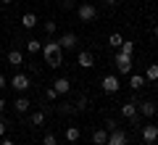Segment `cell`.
<instances>
[{
	"instance_id": "obj_24",
	"label": "cell",
	"mask_w": 158,
	"mask_h": 145,
	"mask_svg": "<svg viewBox=\"0 0 158 145\" xmlns=\"http://www.w3.org/2000/svg\"><path fill=\"white\" fill-rule=\"evenodd\" d=\"M58 113H63V116H66V113H77V108H74L71 103H63V106H58Z\"/></svg>"
},
{
	"instance_id": "obj_37",
	"label": "cell",
	"mask_w": 158,
	"mask_h": 145,
	"mask_svg": "<svg viewBox=\"0 0 158 145\" xmlns=\"http://www.w3.org/2000/svg\"><path fill=\"white\" fill-rule=\"evenodd\" d=\"M82 3H87V0H82Z\"/></svg>"
},
{
	"instance_id": "obj_19",
	"label": "cell",
	"mask_w": 158,
	"mask_h": 145,
	"mask_svg": "<svg viewBox=\"0 0 158 145\" xmlns=\"http://www.w3.org/2000/svg\"><path fill=\"white\" fill-rule=\"evenodd\" d=\"M29 122H32L34 127H42V124H45V111H34L32 116H29Z\"/></svg>"
},
{
	"instance_id": "obj_18",
	"label": "cell",
	"mask_w": 158,
	"mask_h": 145,
	"mask_svg": "<svg viewBox=\"0 0 158 145\" xmlns=\"http://www.w3.org/2000/svg\"><path fill=\"white\" fill-rule=\"evenodd\" d=\"M142 77L148 79V82H158V63H150V66L145 69V74Z\"/></svg>"
},
{
	"instance_id": "obj_22",
	"label": "cell",
	"mask_w": 158,
	"mask_h": 145,
	"mask_svg": "<svg viewBox=\"0 0 158 145\" xmlns=\"http://www.w3.org/2000/svg\"><path fill=\"white\" fill-rule=\"evenodd\" d=\"M27 50L29 53H40L42 50V42H40V40H27Z\"/></svg>"
},
{
	"instance_id": "obj_1",
	"label": "cell",
	"mask_w": 158,
	"mask_h": 145,
	"mask_svg": "<svg viewBox=\"0 0 158 145\" xmlns=\"http://www.w3.org/2000/svg\"><path fill=\"white\" fill-rule=\"evenodd\" d=\"M40 53H42V58H45V63H48V66H50V69H58V66H61V45H58L56 42V40H48V42H42V50H40Z\"/></svg>"
},
{
	"instance_id": "obj_17",
	"label": "cell",
	"mask_w": 158,
	"mask_h": 145,
	"mask_svg": "<svg viewBox=\"0 0 158 145\" xmlns=\"http://www.w3.org/2000/svg\"><path fill=\"white\" fill-rule=\"evenodd\" d=\"M8 63H11V66H21L24 63V53L21 50H11L8 53Z\"/></svg>"
},
{
	"instance_id": "obj_21",
	"label": "cell",
	"mask_w": 158,
	"mask_h": 145,
	"mask_svg": "<svg viewBox=\"0 0 158 145\" xmlns=\"http://www.w3.org/2000/svg\"><path fill=\"white\" fill-rule=\"evenodd\" d=\"M129 84H132V90H140L142 84H145V77H142V74H132Z\"/></svg>"
},
{
	"instance_id": "obj_7",
	"label": "cell",
	"mask_w": 158,
	"mask_h": 145,
	"mask_svg": "<svg viewBox=\"0 0 158 145\" xmlns=\"http://www.w3.org/2000/svg\"><path fill=\"white\" fill-rule=\"evenodd\" d=\"M8 84H11V87L16 90V92H27V90H29V84H32V82H29V77H27V74H16V77H13L11 82H8Z\"/></svg>"
},
{
	"instance_id": "obj_30",
	"label": "cell",
	"mask_w": 158,
	"mask_h": 145,
	"mask_svg": "<svg viewBox=\"0 0 158 145\" xmlns=\"http://www.w3.org/2000/svg\"><path fill=\"white\" fill-rule=\"evenodd\" d=\"M116 127H118V124L113 122V119H108V122H106V129H108V132H111V129H116Z\"/></svg>"
},
{
	"instance_id": "obj_28",
	"label": "cell",
	"mask_w": 158,
	"mask_h": 145,
	"mask_svg": "<svg viewBox=\"0 0 158 145\" xmlns=\"http://www.w3.org/2000/svg\"><path fill=\"white\" fill-rule=\"evenodd\" d=\"M74 108H77V111H85V108H87V98H85V95L77 100V106H74Z\"/></svg>"
},
{
	"instance_id": "obj_35",
	"label": "cell",
	"mask_w": 158,
	"mask_h": 145,
	"mask_svg": "<svg viewBox=\"0 0 158 145\" xmlns=\"http://www.w3.org/2000/svg\"><path fill=\"white\" fill-rule=\"evenodd\" d=\"M106 3H108V6H116V3H118V0H106Z\"/></svg>"
},
{
	"instance_id": "obj_8",
	"label": "cell",
	"mask_w": 158,
	"mask_h": 145,
	"mask_svg": "<svg viewBox=\"0 0 158 145\" xmlns=\"http://www.w3.org/2000/svg\"><path fill=\"white\" fill-rule=\"evenodd\" d=\"M56 42L61 45V50H71V48H77V34L74 32H63Z\"/></svg>"
},
{
	"instance_id": "obj_26",
	"label": "cell",
	"mask_w": 158,
	"mask_h": 145,
	"mask_svg": "<svg viewBox=\"0 0 158 145\" xmlns=\"http://www.w3.org/2000/svg\"><path fill=\"white\" fill-rule=\"evenodd\" d=\"M56 143H58V140H56V134H53V132H48L45 137H42V145H56Z\"/></svg>"
},
{
	"instance_id": "obj_3",
	"label": "cell",
	"mask_w": 158,
	"mask_h": 145,
	"mask_svg": "<svg viewBox=\"0 0 158 145\" xmlns=\"http://www.w3.org/2000/svg\"><path fill=\"white\" fill-rule=\"evenodd\" d=\"M113 61H116L118 74H132V56H127V53L116 50V53H113Z\"/></svg>"
},
{
	"instance_id": "obj_23",
	"label": "cell",
	"mask_w": 158,
	"mask_h": 145,
	"mask_svg": "<svg viewBox=\"0 0 158 145\" xmlns=\"http://www.w3.org/2000/svg\"><path fill=\"white\" fill-rule=\"evenodd\" d=\"M118 50H121V53H127V56H132V53H135V42H132V40H129V42H127V40H124Z\"/></svg>"
},
{
	"instance_id": "obj_14",
	"label": "cell",
	"mask_w": 158,
	"mask_h": 145,
	"mask_svg": "<svg viewBox=\"0 0 158 145\" xmlns=\"http://www.w3.org/2000/svg\"><path fill=\"white\" fill-rule=\"evenodd\" d=\"M29 106H32V103H29V98H16V103H13V108H16V113H27L29 111Z\"/></svg>"
},
{
	"instance_id": "obj_10",
	"label": "cell",
	"mask_w": 158,
	"mask_h": 145,
	"mask_svg": "<svg viewBox=\"0 0 158 145\" xmlns=\"http://www.w3.org/2000/svg\"><path fill=\"white\" fill-rule=\"evenodd\" d=\"M142 140H145V145H153L158 140V127H153V124L142 127Z\"/></svg>"
},
{
	"instance_id": "obj_27",
	"label": "cell",
	"mask_w": 158,
	"mask_h": 145,
	"mask_svg": "<svg viewBox=\"0 0 158 145\" xmlns=\"http://www.w3.org/2000/svg\"><path fill=\"white\" fill-rule=\"evenodd\" d=\"M56 21H45V34H56Z\"/></svg>"
},
{
	"instance_id": "obj_9",
	"label": "cell",
	"mask_w": 158,
	"mask_h": 145,
	"mask_svg": "<svg viewBox=\"0 0 158 145\" xmlns=\"http://www.w3.org/2000/svg\"><path fill=\"white\" fill-rule=\"evenodd\" d=\"M77 63H79L82 69H92V66H95V58H92V53H90V50H79Z\"/></svg>"
},
{
	"instance_id": "obj_11",
	"label": "cell",
	"mask_w": 158,
	"mask_h": 145,
	"mask_svg": "<svg viewBox=\"0 0 158 145\" xmlns=\"http://www.w3.org/2000/svg\"><path fill=\"white\" fill-rule=\"evenodd\" d=\"M53 87H56L58 95H69V92H71V82H69L66 77H58L56 82H53Z\"/></svg>"
},
{
	"instance_id": "obj_34",
	"label": "cell",
	"mask_w": 158,
	"mask_h": 145,
	"mask_svg": "<svg viewBox=\"0 0 158 145\" xmlns=\"http://www.w3.org/2000/svg\"><path fill=\"white\" fill-rule=\"evenodd\" d=\"M6 111V100H3V98H0V113Z\"/></svg>"
},
{
	"instance_id": "obj_38",
	"label": "cell",
	"mask_w": 158,
	"mask_h": 145,
	"mask_svg": "<svg viewBox=\"0 0 158 145\" xmlns=\"http://www.w3.org/2000/svg\"><path fill=\"white\" fill-rule=\"evenodd\" d=\"M156 92H158V90H156Z\"/></svg>"
},
{
	"instance_id": "obj_2",
	"label": "cell",
	"mask_w": 158,
	"mask_h": 145,
	"mask_svg": "<svg viewBox=\"0 0 158 145\" xmlns=\"http://www.w3.org/2000/svg\"><path fill=\"white\" fill-rule=\"evenodd\" d=\"M77 16H79V21L90 24V21H95V16H98V8L92 6L90 0H87V3H79V8H77Z\"/></svg>"
},
{
	"instance_id": "obj_29",
	"label": "cell",
	"mask_w": 158,
	"mask_h": 145,
	"mask_svg": "<svg viewBox=\"0 0 158 145\" xmlns=\"http://www.w3.org/2000/svg\"><path fill=\"white\" fill-rule=\"evenodd\" d=\"M61 8H63V11H69V8H74V0H63V3H61Z\"/></svg>"
},
{
	"instance_id": "obj_16",
	"label": "cell",
	"mask_w": 158,
	"mask_h": 145,
	"mask_svg": "<svg viewBox=\"0 0 158 145\" xmlns=\"http://www.w3.org/2000/svg\"><path fill=\"white\" fill-rule=\"evenodd\" d=\"M21 27L24 29H34L37 27V16H34V13H24L21 16Z\"/></svg>"
},
{
	"instance_id": "obj_32",
	"label": "cell",
	"mask_w": 158,
	"mask_h": 145,
	"mask_svg": "<svg viewBox=\"0 0 158 145\" xmlns=\"http://www.w3.org/2000/svg\"><path fill=\"white\" fill-rule=\"evenodd\" d=\"M0 145H16L13 140H8V137H0Z\"/></svg>"
},
{
	"instance_id": "obj_6",
	"label": "cell",
	"mask_w": 158,
	"mask_h": 145,
	"mask_svg": "<svg viewBox=\"0 0 158 145\" xmlns=\"http://www.w3.org/2000/svg\"><path fill=\"white\" fill-rule=\"evenodd\" d=\"M121 116L124 119H129V122H135L137 119V98H132V100H127V103H121Z\"/></svg>"
},
{
	"instance_id": "obj_33",
	"label": "cell",
	"mask_w": 158,
	"mask_h": 145,
	"mask_svg": "<svg viewBox=\"0 0 158 145\" xmlns=\"http://www.w3.org/2000/svg\"><path fill=\"white\" fill-rule=\"evenodd\" d=\"M6 84H8V82H6V77H3V74H0V90L6 87Z\"/></svg>"
},
{
	"instance_id": "obj_36",
	"label": "cell",
	"mask_w": 158,
	"mask_h": 145,
	"mask_svg": "<svg viewBox=\"0 0 158 145\" xmlns=\"http://www.w3.org/2000/svg\"><path fill=\"white\" fill-rule=\"evenodd\" d=\"M153 34H156V37H158V24H156V29H153Z\"/></svg>"
},
{
	"instance_id": "obj_39",
	"label": "cell",
	"mask_w": 158,
	"mask_h": 145,
	"mask_svg": "<svg viewBox=\"0 0 158 145\" xmlns=\"http://www.w3.org/2000/svg\"><path fill=\"white\" fill-rule=\"evenodd\" d=\"M153 145H156V143H153Z\"/></svg>"
},
{
	"instance_id": "obj_25",
	"label": "cell",
	"mask_w": 158,
	"mask_h": 145,
	"mask_svg": "<svg viewBox=\"0 0 158 145\" xmlns=\"http://www.w3.org/2000/svg\"><path fill=\"white\" fill-rule=\"evenodd\" d=\"M45 100H50V103H53V100H58V92H56V87H48V90H45Z\"/></svg>"
},
{
	"instance_id": "obj_13",
	"label": "cell",
	"mask_w": 158,
	"mask_h": 145,
	"mask_svg": "<svg viewBox=\"0 0 158 145\" xmlns=\"http://www.w3.org/2000/svg\"><path fill=\"white\" fill-rule=\"evenodd\" d=\"M140 106V113L142 116H156V111H158V106L153 100H142V103H137Z\"/></svg>"
},
{
	"instance_id": "obj_20",
	"label": "cell",
	"mask_w": 158,
	"mask_h": 145,
	"mask_svg": "<svg viewBox=\"0 0 158 145\" xmlns=\"http://www.w3.org/2000/svg\"><path fill=\"white\" fill-rule=\"evenodd\" d=\"M108 42H111V48H113V50H118V48H121V42H124V37H121L118 32H113L111 37H108Z\"/></svg>"
},
{
	"instance_id": "obj_4",
	"label": "cell",
	"mask_w": 158,
	"mask_h": 145,
	"mask_svg": "<svg viewBox=\"0 0 158 145\" xmlns=\"http://www.w3.org/2000/svg\"><path fill=\"white\" fill-rule=\"evenodd\" d=\"M106 145H129V134H127L121 127H116V129H111V132H108Z\"/></svg>"
},
{
	"instance_id": "obj_15",
	"label": "cell",
	"mask_w": 158,
	"mask_h": 145,
	"mask_svg": "<svg viewBox=\"0 0 158 145\" xmlns=\"http://www.w3.org/2000/svg\"><path fill=\"white\" fill-rule=\"evenodd\" d=\"M108 140V129H95L92 132V145H106Z\"/></svg>"
},
{
	"instance_id": "obj_31",
	"label": "cell",
	"mask_w": 158,
	"mask_h": 145,
	"mask_svg": "<svg viewBox=\"0 0 158 145\" xmlns=\"http://www.w3.org/2000/svg\"><path fill=\"white\" fill-rule=\"evenodd\" d=\"M6 129H8V124L3 122V119H0V137H6Z\"/></svg>"
},
{
	"instance_id": "obj_5",
	"label": "cell",
	"mask_w": 158,
	"mask_h": 145,
	"mask_svg": "<svg viewBox=\"0 0 158 145\" xmlns=\"http://www.w3.org/2000/svg\"><path fill=\"white\" fill-rule=\"evenodd\" d=\"M100 87H103V92H118L121 90V82H118V77H113V74H108V77H103L100 79Z\"/></svg>"
},
{
	"instance_id": "obj_12",
	"label": "cell",
	"mask_w": 158,
	"mask_h": 145,
	"mask_svg": "<svg viewBox=\"0 0 158 145\" xmlns=\"http://www.w3.org/2000/svg\"><path fill=\"white\" fill-rule=\"evenodd\" d=\"M63 137H66L69 145H74V143H79L82 132H79V127H66V129H63Z\"/></svg>"
}]
</instances>
